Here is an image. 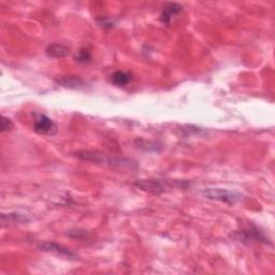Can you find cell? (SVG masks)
I'll return each mask as SVG.
<instances>
[{
  "label": "cell",
  "mask_w": 275,
  "mask_h": 275,
  "mask_svg": "<svg viewBox=\"0 0 275 275\" xmlns=\"http://www.w3.org/2000/svg\"><path fill=\"white\" fill-rule=\"evenodd\" d=\"M74 155L79 159L93 162V164L100 165L104 167L116 168V169H128V170H136L138 168V164L134 160L109 155L107 154V153L100 152V151L82 149V151L76 152Z\"/></svg>",
  "instance_id": "cell-1"
},
{
  "label": "cell",
  "mask_w": 275,
  "mask_h": 275,
  "mask_svg": "<svg viewBox=\"0 0 275 275\" xmlns=\"http://www.w3.org/2000/svg\"><path fill=\"white\" fill-rule=\"evenodd\" d=\"M201 195L206 199L225 202L228 205H234L242 199L241 193L222 188H206L201 190Z\"/></svg>",
  "instance_id": "cell-2"
},
{
  "label": "cell",
  "mask_w": 275,
  "mask_h": 275,
  "mask_svg": "<svg viewBox=\"0 0 275 275\" xmlns=\"http://www.w3.org/2000/svg\"><path fill=\"white\" fill-rule=\"evenodd\" d=\"M134 185L141 190L153 193V195H160V193L165 192L170 187V183L165 180L146 179L136 181Z\"/></svg>",
  "instance_id": "cell-3"
},
{
  "label": "cell",
  "mask_w": 275,
  "mask_h": 275,
  "mask_svg": "<svg viewBox=\"0 0 275 275\" xmlns=\"http://www.w3.org/2000/svg\"><path fill=\"white\" fill-rule=\"evenodd\" d=\"M34 131L39 135L54 136L57 132V126L48 116L44 114H40L35 119Z\"/></svg>",
  "instance_id": "cell-4"
},
{
  "label": "cell",
  "mask_w": 275,
  "mask_h": 275,
  "mask_svg": "<svg viewBox=\"0 0 275 275\" xmlns=\"http://www.w3.org/2000/svg\"><path fill=\"white\" fill-rule=\"evenodd\" d=\"M39 248L43 252L53 253V254L57 255V256L64 257L67 259H73V260L78 259L77 254H74L72 251H70L69 248L60 245V244H57L55 242H44L42 244H40Z\"/></svg>",
  "instance_id": "cell-5"
},
{
  "label": "cell",
  "mask_w": 275,
  "mask_h": 275,
  "mask_svg": "<svg viewBox=\"0 0 275 275\" xmlns=\"http://www.w3.org/2000/svg\"><path fill=\"white\" fill-rule=\"evenodd\" d=\"M55 82L66 88L70 89H81L86 86V82L80 77L77 76H66V77H59L55 79Z\"/></svg>",
  "instance_id": "cell-6"
},
{
  "label": "cell",
  "mask_w": 275,
  "mask_h": 275,
  "mask_svg": "<svg viewBox=\"0 0 275 275\" xmlns=\"http://www.w3.org/2000/svg\"><path fill=\"white\" fill-rule=\"evenodd\" d=\"M183 11V7L177 3L167 4L160 14V22L165 25H170L172 18Z\"/></svg>",
  "instance_id": "cell-7"
},
{
  "label": "cell",
  "mask_w": 275,
  "mask_h": 275,
  "mask_svg": "<svg viewBox=\"0 0 275 275\" xmlns=\"http://www.w3.org/2000/svg\"><path fill=\"white\" fill-rule=\"evenodd\" d=\"M237 239L242 243H247V244H249L252 242L266 241V239H264V237L262 236V233L255 228L245 229V230H242V231L238 232Z\"/></svg>",
  "instance_id": "cell-8"
},
{
  "label": "cell",
  "mask_w": 275,
  "mask_h": 275,
  "mask_svg": "<svg viewBox=\"0 0 275 275\" xmlns=\"http://www.w3.org/2000/svg\"><path fill=\"white\" fill-rule=\"evenodd\" d=\"M30 218L22 213H3L2 222L3 225H16V223H27Z\"/></svg>",
  "instance_id": "cell-9"
},
{
  "label": "cell",
  "mask_w": 275,
  "mask_h": 275,
  "mask_svg": "<svg viewBox=\"0 0 275 275\" xmlns=\"http://www.w3.org/2000/svg\"><path fill=\"white\" fill-rule=\"evenodd\" d=\"M45 53L48 57L53 58H64L70 54V48L64 44H51L46 47Z\"/></svg>",
  "instance_id": "cell-10"
},
{
  "label": "cell",
  "mask_w": 275,
  "mask_h": 275,
  "mask_svg": "<svg viewBox=\"0 0 275 275\" xmlns=\"http://www.w3.org/2000/svg\"><path fill=\"white\" fill-rule=\"evenodd\" d=\"M132 76L131 72H125V71H116L111 76V83L114 84L115 86L118 87H124L128 85L132 81Z\"/></svg>",
  "instance_id": "cell-11"
},
{
  "label": "cell",
  "mask_w": 275,
  "mask_h": 275,
  "mask_svg": "<svg viewBox=\"0 0 275 275\" xmlns=\"http://www.w3.org/2000/svg\"><path fill=\"white\" fill-rule=\"evenodd\" d=\"M76 60L80 64H87L91 60V54L88 49L82 48L76 54Z\"/></svg>",
  "instance_id": "cell-12"
},
{
  "label": "cell",
  "mask_w": 275,
  "mask_h": 275,
  "mask_svg": "<svg viewBox=\"0 0 275 275\" xmlns=\"http://www.w3.org/2000/svg\"><path fill=\"white\" fill-rule=\"evenodd\" d=\"M13 128V123L11 121V119H9L6 116L2 117V132L5 131H9Z\"/></svg>",
  "instance_id": "cell-13"
}]
</instances>
